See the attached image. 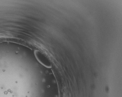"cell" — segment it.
<instances>
[{"label":"cell","instance_id":"6da1fadb","mask_svg":"<svg viewBox=\"0 0 122 97\" xmlns=\"http://www.w3.org/2000/svg\"><path fill=\"white\" fill-rule=\"evenodd\" d=\"M35 54L36 59L42 64L47 68L51 67V61L46 54L39 51H35Z\"/></svg>","mask_w":122,"mask_h":97}]
</instances>
